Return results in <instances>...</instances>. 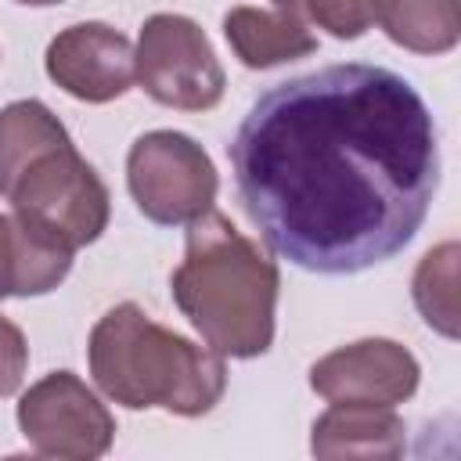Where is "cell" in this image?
<instances>
[{
	"mask_svg": "<svg viewBox=\"0 0 461 461\" xmlns=\"http://www.w3.org/2000/svg\"><path fill=\"white\" fill-rule=\"evenodd\" d=\"M227 155L263 241L324 277L403 252L439 187L425 97L400 72L364 61L324 65L259 94Z\"/></svg>",
	"mask_w": 461,
	"mask_h": 461,
	"instance_id": "1",
	"label": "cell"
},
{
	"mask_svg": "<svg viewBox=\"0 0 461 461\" xmlns=\"http://www.w3.org/2000/svg\"><path fill=\"white\" fill-rule=\"evenodd\" d=\"M169 292L220 357L252 360L270 349L281 292L277 263L223 212L209 209L187 223L184 259L169 277Z\"/></svg>",
	"mask_w": 461,
	"mask_h": 461,
	"instance_id": "2",
	"label": "cell"
},
{
	"mask_svg": "<svg viewBox=\"0 0 461 461\" xmlns=\"http://www.w3.org/2000/svg\"><path fill=\"white\" fill-rule=\"evenodd\" d=\"M0 198L68 249L94 245L112 216L104 180L76 151L61 119L32 97L0 108Z\"/></svg>",
	"mask_w": 461,
	"mask_h": 461,
	"instance_id": "3",
	"label": "cell"
},
{
	"mask_svg": "<svg viewBox=\"0 0 461 461\" xmlns=\"http://www.w3.org/2000/svg\"><path fill=\"white\" fill-rule=\"evenodd\" d=\"M86 364L97 389L130 411L202 418L227 393L223 357L155 324L137 303L112 306L90 328Z\"/></svg>",
	"mask_w": 461,
	"mask_h": 461,
	"instance_id": "4",
	"label": "cell"
},
{
	"mask_svg": "<svg viewBox=\"0 0 461 461\" xmlns=\"http://www.w3.org/2000/svg\"><path fill=\"white\" fill-rule=\"evenodd\" d=\"M126 187L144 220L187 227L212 209L220 176L209 151L180 130H148L130 144Z\"/></svg>",
	"mask_w": 461,
	"mask_h": 461,
	"instance_id": "5",
	"label": "cell"
},
{
	"mask_svg": "<svg viewBox=\"0 0 461 461\" xmlns=\"http://www.w3.org/2000/svg\"><path fill=\"white\" fill-rule=\"evenodd\" d=\"M133 58L140 90L166 108L209 112L223 97V65L202 25L187 14H151L140 25Z\"/></svg>",
	"mask_w": 461,
	"mask_h": 461,
	"instance_id": "6",
	"label": "cell"
},
{
	"mask_svg": "<svg viewBox=\"0 0 461 461\" xmlns=\"http://www.w3.org/2000/svg\"><path fill=\"white\" fill-rule=\"evenodd\" d=\"M18 429L36 454L58 461L104 457L115 439L112 411L72 371H50L22 393Z\"/></svg>",
	"mask_w": 461,
	"mask_h": 461,
	"instance_id": "7",
	"label": "cell"
},
{
	"mask_svg": "<svg viewBox=\"0 0 461 461\" xmlns=\"http://www.w3.org/2000/svg\"><path fill=\"white\" fill-rule=\"evenodd\" d=\"M421 364L396 339H357L310 367V389L328 403L396 407L418 393Z\"/></svg>",
	"mask_w": 461,
	"mask_h": 461,
	"instance_id": "8",
	"label": "cell"
},
{
	"mask_svg": "<svg viewBox=\"0 0 461 461\" xmlns=\"http://www.w3.org/2000/svg\"><path fill=\"white\" fill-rule=\"evenodd\" d=\"M47 76L76 101L108 104L137 79L133 43L104 22H76L47 43Z\"/></svg>",
	"mask_w": 461,
	"mask_h": 461,
	"instance_id": "9",
	"label": "cell"
},
{
	"mask_svg": "<svg viewBox=\"0 0 461 461\" xmlns=\"http://www.w3.org/2000/svg\"><path fill=\"white\" fill-rule=\"evenodd\" d=\"M407 425L382 403H331L310 432L313 457H400Z\"/></svg>",
	"mask_w": 461,
	"mask_h": 461,
	"instance_id": "10",
	"label": "cell"
},
{
	"mask_svg": "<svg viewBox=\"0 0 461 461\" xmlns=\"http://www.w3.org/2000/svg\"><path fill=\"white\" fill-rule=\"evenodd\" d=\"M72 252L76 249L29 227L22 216L0 212V299L54 292L72 270Z\"/></svg>",
	"mask_w": 461,
	"mask_h": 461,
	"instance_id": "11",
	"label": "cell"
},
{
	"mask_svg": "<svg viewBox=\"0 0 461 461\" xmlns=\"http://www.w3.org/2000/svg\"><path fill=\"white\" fill-rule=\"evenodd\" d=\"M223 36L245 68H274L317 50V36L306 18L288 7H230L223 14Z\"/></svg>",
	"mask_w": 461,
	"mask_h": 461,
	"instance_id": "12",
	"label": "cell"
},
{
	"mask_svg": "<svg viewBox=\"0 0 461 461\" xmlns=\"http://www.w3.org/2000/svg\"><path fill=\"white\" fill-rule=\"evenodd\" d=\"M371 22L403 50L447 54L461 40V0H371Z\"/></svg>",
	"mask_w": 461,
	"mask_h": 461,
	"instance_id": "13",
	"label": "cell"
},
{
	"mask_svg": "<svg viewBox=\"0 0 461 461\" xmlns=\"http://www.w3.org/2000/svg\"><path fill=\"white\" fill-rule=\"evenodd\" d=\"M457 241H443L421 256L411 292L414 306L429 328L447 339H457Z\"/></svg>",
	"mask_w": 461,
	"mask_h": 461,
	"instance_id": "14",
	"label": "cell"
},
{
	"mask_svg": "<svg viewBox=\"0 0 461 461\" xmlns=\"http://www.w3.org/2000/svg\"><path fill=\"white\" fill-rule=\"evenodd\" d=\"M303 14L335 40H360L371 29V0H303Z\"/></svg>",
	"mask_w": 461,
	"mask_h": 461,
	"instance_id": "15",
	"label": "cell"
},
{
	"mask_svg": "<svg viewBox=\"0 0 461 461\" xmlns=\"http://www.w3.org/2000/svg\"><path fill=\"white\" fill-rule=\"evenodd\" d=\"M25 367H29V342L22 328L0 313V400L22 389Z\"/></svg>",
	"mask_w": 461,
	"mask_h": 461,
	"instance_id": "16",
	"label": "cell"
},
{
	"mask_svg": "<svg viewBox=\"0 0 461 461\" xmlns=\"http://www.w3.org/2000/svg\"><path fill=\"white\" fill-rule=\"evenodd\" d=\"M274 7H288V11H299L303 14V0H274ZM306 18V14H303Z\"/></svg>",
	"mask_w": 461,
	"mask_h": 461,
	"instance_id": "17",
	"label": "cell"
},
{
	"mask_svg": "<svg viewBox=\"0 0 461 461\" xmlns=\"http://www.w3.org/2000/svg\"><path fill=\"white\" fill-rule=\"evenodd\" d=\"M14 4H25V7H54V4H65V0H14Z\"/></svg>",
	"mask_w": 461,
	"mask_h": 461,
	"instance_id": "18",
	"label": "cell"
}]
</instances>
